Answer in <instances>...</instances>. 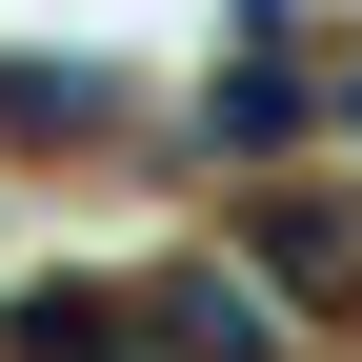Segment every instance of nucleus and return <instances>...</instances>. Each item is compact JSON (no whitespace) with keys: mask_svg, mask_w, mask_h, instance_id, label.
I'll return each instance as SVG.
<instances>
[{"mask_svg":"<svg viewBox=\"0 0 362 362\" xmlns=\"http://www.w3.org/2000/svg\"><path fill=\"white\" fill-rule=\"evenodd\" d=\"M302 121H322V81H302V40H262V21H242V61L202 81V121H181V141H202V161H282Z\"/></svg>","mask_w":362,"mask_h":362,"instance_id":"f257e3e1","label":"nucleus"},{"mask_svg":"<svg viewBox=\"0 0 362 362\" xmlns=\"http://www.w3.org/2000/svg\"><path fill=\"white\" fill-rule=\"evenodd\" d=\"M0 121H21V141H101L121 81H81V61H0Z\"/></svg>","mask_w":362,"mask_h":362,"instance_id":"f03ea898","label":"nucleus"}]
</instances>
